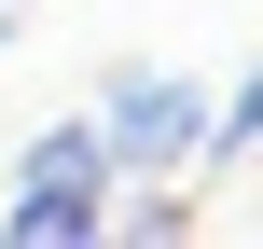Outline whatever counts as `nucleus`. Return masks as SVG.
I'll return each instance as SVG.
<instances>
[{
	"mask_svg": "<svg viewBox=\"0 0 263 249\" xmlns=\"http://www.w3.org/2000/svg\"><path fill=\"white\" fill-rule=\"evenodd\" d=\"M14 180H111V152H97V111H69V125H42V139L14 152Z\"/></svg>",
	"mask_w": 263,
	"mask_h": 249,
	"instance_id": "nucleus-3",
	"label": "nucleus"
},
{
	"mask_svg": "<svg viewBox=\"0 0 263 249\" xmlns=\"http://www.w3.org/2000/svg\"><path fill=\"white\" fill-rule=\"evenodd\" d=\"M97 152H111V166H153V180L194 166V152H208V83H194V69H125V83L97 97Z\"/></svg>",
	"mask_w": 263,
	"mask_h": 249,
	"instance_id": "nucleus-1",
	"label": "nucleus"
},
{
	"mask_svg": "<svg viewBox=\"0 0 263 249\" xmlns=\"http://www.w3.org/2000/svg\"><path fill=\"white\" fill-rule=\"evenodd\" d=\"M194 166H263V69H250L236 111H208V152H194Z\"/></svg>",
	"mask_w": 263,
	"mask_h": 249,
	"instance_id": "nucleus-4",
	"label": "nucleus"
},
{
	"mask_svg": "<svg viewBox=\"0 0 263 249\" xmlns=\"http://www.w3.org/2000/svg\"><path fill=\"white\" fill-rule=\"evenodd\" d=\"M0 236H14V249H83V236H111V180H14V194H0Z\"/></svg>",
	"mask_w": 263,
	"mask_h": 249,
	"instance_id": "nucleus-2",
	"label": "nucleus"
}]
</instances>
